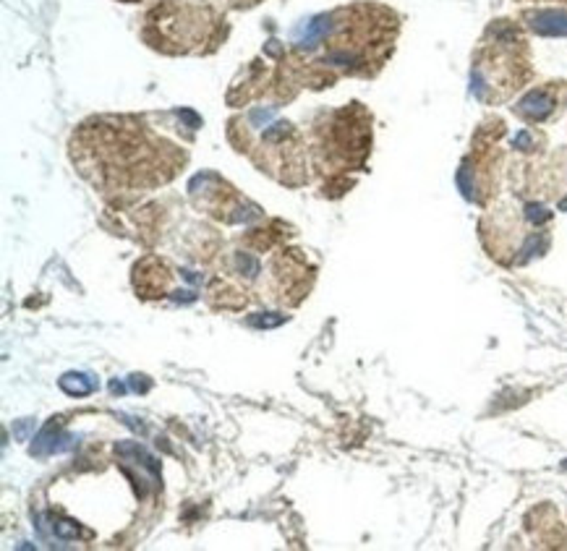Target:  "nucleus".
Returning a JSON list of instances; mask_svg holds the SVG:
<instances>
[{
  "mask_svg": "<svg viewBox=\"0 0 567 551\" xmlns=\"http://www.w3.org/2000/svg\"><path fill=\"white\" fill-rule=\"evenodd\" d=\"M520 110H523L528 118H536V120H539V118H543L549 110H552V102H549L541 92H533L520 102Z\"/></svg>",
  "mask_w": 567,
  "mask_h": 551,
  "instance_id": "nucleus-2",
  "label": "nucleus"
},
{
  "mask_svg": "<svg viewBox=\"0 0 567 551\" xmlns=\"http://www.w3.org/2000/svg\"><path fill=\"white\" fill-rule=\"evenodd\" d=\"M531 26L539 35L567 37V13L565 11H541L533 16Z\"/></svg>",
  "mask_w": 567,
  "mask_h": 551,
  "instance_id": "nucleus-1",
  "label": "nucleus"
}]
</instances>
